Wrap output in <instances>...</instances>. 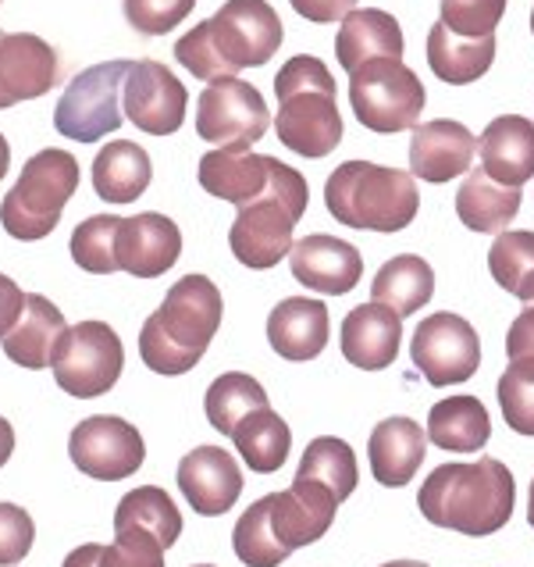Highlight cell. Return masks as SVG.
Segmentation results:
<instances>
[{"label": "cell", "instance_id": "obj_1", "mask_svg": "<svg viewBox=\"0 0 534 567\" xmlns=\"http://www.w3.org/2000/svg\"><path fill=\"white\" fill-rule=\"evenodd\" d=\"M285 40V25L268 0H224L207 22L175 43V58L197 79H235L268 64Z\"/></svg>", "mask_w": 534, "mask_h": 567}, {"label": "cell", "instance_id": "obj_2", "mask_svg": "<svg viewBox=\"0 0 534 567\" xmlns=\"http://www.w3.org/2000/svg\"><path fill=\"white\" fill-rule=\"evenodd\" d=\"M516 504V485L503 461L481 457L478 464H442L425 478L417 496L420 514L434 528L460 536H495L506 528Z\"/></svg>", "mask_w": 534, "mask_h": 567}, {"label": "cell", "instance_id": "obj_3", "mask_svg": "<svg viewBox=\"0 0 534 567\" xmlns=\"http://www.w3.org/2000/svg\"><path fill=\"white\" fill-rule=\"evenodd\" d=\"M224 300L221 289L207 275H182L165 303L143 321L139 358L157 375H186L210 347V339L221 329Z\"/></svg>", "mask_w": 534, "mask_h": 567}, {"label": "cell", "instance_id": "obj_4", "mask_svg": "<svg viewBox=\"0 0 534 567\" xmlns=\"http://www.w3.org/2000/svg\"><path fill=\"white\" fill-rule=\"evenodd\" d=\"M328 215L356 233H402L417 218V183L410 172L346 161L325 183Z\"/></svg>", "mask_w": 534, "mask_h": 567}, {"label": "cell", "instance_id": "obj_5", "mask_svg": "<svg viewBox=\"0 0 534 567\" xmlns=\"http://www.w3.org/2000/svg\"><path fill=\"white\" fill-rule=\"evenodd\" d=\"M306 200H311V186L296 172L274 157L271 186L264 197L239 207V215L229 229V247L239 265L268 271L293 254V229L306 215Z\"/></svg>", "mask_w": 534, "mask_h": 567}, {"label": "cell", "instance_id": "obj_6", "mask_svg": "<svg viewBox=\"0 0 534 567\" xmlns=\"http://www.w3.org/2000/svg\"><path fill=\"white\" fill-rule=\"evenodd\" d=\"M78 189V161L61 151H40L25 161L19 183L0 204V225L11 239L36 243L46 239L64 215V204L75 197Z\"/></svg>", "mask_w": 534, "mask_h": 567}, {"label": "cell", "instance_id": "obj_7", "mask_svg": "<svg viewBox=\"0 0 534 567\" xmlns=\"http://www.w3.org/2000/svg\"><path fill=\"white\" fill-rule=\"evenodd\" d=\"M349 104L353 115L370 133H407L425 115L428 93L413 69L402 61H370L349 72Z\"/></svg>", "mask_w": 534, "mask_h": 567}, {"label": "cell", "instance_id": "obj_8", "mask_svg": "<svg viewBox=\"0 0 534 567\" xmlns=\"http://www.w3.org/2000/svg\"><path fill=\"white\" fill-rule=\"evenodd\" d=\"M133 61H101L93 69L78 72L64 86L61 101L54 107V128L64 140L75 143H101L104 136L118 133L125 122L122 111V86Z\"/></svg>", "mask_w": 534, "mask_h": 567}, {"label": "cell", "instance_id": "obj_9", "mask_svg": "<svg viewBox=\"0 0 534 567\" xmlns=\"http://www.w3.org/2000/svg\"><path fill=\"white\" fill-rule=\"evenodd\" d=\"M54 382L75 400H96L115 389L125 368V347L107 321H78L54 353Z\"/></svg>", "mask_w": 534, "mask_h": 567}, {"label": "cell", "instance_id": "obj_10", "mask_svg": "<svg viewBox=\"0 0 534 567\" xmlns=\"http://www.w3.org/2000/svg\"><path fill=\"white\" fill-rule=\"evenodd\" d=\"M271 115L256 86L242 79H214L197 101V133L214 151H250L268 133Z\"/></svg>", "mask_w": 534, "mask_h": 567}, {"label": "cell", "instance_id": "obj_11", "mask_svg": "<svg viewBox=\"0 0 534 567\" xmlns=\"http://www.w3.org/2000/svg\"><path fill=\"white\" fill-rule=\"evenodd\" d=\"M410 358L431 385H460L481 364V339L467 318L439 311L420 318V326L413 329Z\"/></svg>", "mask_w": 534, "mask_h": 567}, {"label": "cell", "instance_id": "obj_12", "mask_svg": "<svg viewBox=\"0 0 534 567\" xmlns=\"http://www.w3.org/2000/svg\"><path fill=\"white\" fill-rule=\"evenodd\" d=\"M69 457L83 475L96 482H122L136 475L147 457L139 429L115 414H93L78 421L69 440Z\"/></svg>", "mask_w": 534, "mask_h": 567}, {"label": "cell", "instance_id": "obj_13", "mask_svg": "<svg viewBox=\"0 0 534 567\" xmlns=\"http://www.w3.org/2000/svg\"><path fill=\"white\" fill-rule=\"evenodd\" d=\"M189 93L160 61H133L122 86V111L150 136H171L182 128Z\"/></svg>", "mask_w": 534, "mask_h": 567}, {"label": "cell", "instance_id": "obj_14", "mask_svg": "<svg viewBox=\"0 0 534 567\" xmlns=\"http://www.w3.org/2000/svg\"><path fill=\"white\" fill-rule=\"evenodd\" d=\"M274 133H279V143H285L300 157H328L343 140L335 86H314L282 96Z\"/></svg>", "mask_w": 534, "mask_h": 567}, {"label": "cell", "instance_id": "obj_15", "mask_svg": "<svg viewBox=\"0 0 534 567\" xmlns=\"http://www.w3.org/2000/svg\"><path fill=\"white\" fill-rule=\"evenodd\" d=\"M57 83L54 47L32 32H0V111L36 101Z\"/></svg>", "mask_w": 534, "mask_h": 567}, {"label": "cell", "instance_id": "obj_16", "mask_svg": "<svg viewBox=\"0 0 534 567\" xmlns=\"http://www.w3.org/2000/svg\"><path fill=\"white\" fill-rule=\"evenodd\" d=\"M335 511H338L335 493L314 478L296 475L285 493H271V525L289 554L325 539V532L335 522Z\"/></svg>", "mask_w": 534, "mask_h": 567}, {"label": "cell", "instance_id": "obj_17", "mask_svg": "<svg viewBox=\"0 0 534 567\" xmlns=\"http://www.w3.org/2000/svg\"><path fill=\"white\" fill-rule=\"evenodd\" d=\"M178 489H182V496L197 514L221 517L242 496V472L229 450L197 446L178 464Z\"/></svg>", "mask_w": 534, "mask_h": 567}, {"label": "cell", "instance_id": "obj_18", "mask_svg": "<svg viewBox=\"0 0 534 567\" xmlns=\"http://www.w3.org/2000/svg\"><path fill=\"white\" fill-rule=\"evenodd\" d=\"M289 268H293V275L306 289H317V293H328V297H343L349 289L360 286L364 257L346 239L314 233V236H303L293 247V254H289Z\"/></svg>", "mask_w": 534, "mask_h": 567}, {"label": "cell", "instance_id": "obj_19", "mask_svg": "<svg viewBox=\"0 0 534 567\" xmlns=\"http://www.w3.org/2000/svg\"><path fill=\"white\" fill-rule=\"evenodd\" d=\"M478 154V136L463 122L434 118L413 128L410 136V175L425 183H449L471 172Z\"/></svg>", "mask_w": 534, "mask_h": 567}, {"label": "cell", "instance_id": "obj_20", "mask_svg": "<svg viewBox=\"0 0 534 567\" xmlns=\"http://www.w3.org/2000/svg\"><path fill=\"white\" fill-rule=\"evenodd\" d=\"M182 254L178 225L157 210H143L136 218H122L118 229V268L136 279H157Z\"/></svg>", "mask_w": 534, "mask_h": 567}, {"label": "cell", "instance_id": "obj_21", "mask_svg": "<svg viewBox=\"0 0 534 567\" xmlns=\"http://www.w3.org/2000/svg\"><path fill=\"white\" fill-rule=\"evenodd\" d=\"M425 457H428V432L413 417H385L367 440L370 475L385 489L410 485Z\"/></svg>", "mask_w": 534, "mask_h": 567}, {"label": "cell", "instance_id": "obj_22", "mask_svg": "<svg viewBox=\"0 0 534 567\" xmlns=\"http://www.w3.org/2000/svg\"><path fill=\"white\" fill-rule=\"evenodd\" d=\"M328 307L311 297H289L268 315V343L285 361H314L328 347Z\"/></svg>", "mask_w": 534, "mask_h": 567}, {"label": "cell", "instance_id": "obj_23", "mask_svg": "<svg viewBox=\"0 0 534 567\" xmlns=\"http://www.w3.org/2000/svg\"><path fill=\"white\" fill-rule=\"evenodd\" d=\"M402 343V318L396 311H388L381 303H360L353 307L343 321V358L353 368L364 371H381L396 361Z\"/></svg>", "mask_w": 534, "mask_h": 567}, {"label": "cell", "instance_id": "obj_24", "mask_svg": "<svg viewBox=\"0 0 534 567\" xmlns=\"http://www.w3.org/2000/svg\"><path fill=\"white\" fill-rule=\"evenodd\" d=\"M274 157L253 151H210L200 157L197 179L218 200H229L235 207H247L256 197H264L271 186Z\"/></svg>", "mask_w": 534, "mask_h": 567}, {"label": "cell", "instance_id": "obj_25", "mask_svg": "<svg viewBox=\"0 0 534 567\" xmlns=\"http://www.w3.org/2000/svg\"><path fill=\"white\" fill-rule=\"evenodd\" d=\"M481 168L495 183L521 189L534 179V122L524 115H499L478 140Z\"/></svg>", "mask_w": 534, "mask_h": 567}, {"label": "cell", "instance_id": "obj_26", "mask_svg": "<svg viewBox=\"0 0 534 567\" xmlns=\"http://www.w3.org/2000/svg\"><path fill=\"white\" fill-rule=\"evenodd\" d=\"M335 58L346 72L364 69L370 61H402V29L381 8H356L349 11L335 37Z\"/></svg>", "mask_w": 534, "mask_h": 567}, {"label": "cell", "instance_id": "obj_27", "mask_svg": "<svg viewBox=\"0 0 534 567\" xmlns=\"http://www.w3.org/2000/svg\"><path fill=\"white\" fill-rule=\"evenodd\" d=\"M64 332H69V326H64V315L57 307L40 293H29L14 329L4 336V353H8V361L22 364L29 371L51 368Z\"/></svg>", "mask_w": 534, "mask_h": 567}, {"label": "cell", "instance_id": "obj_28", "mask_svg": "<svg viewBox=\"0 0 534 567\" xmlns=\"http://www.w3.org/2000/svg\"><path fill=\"white\" fill-rule=\"evenodd\" d=\"M150 154L133 140H115L93 157V189L107 204H133L150 189Z\"/></svg>", "mask_w": 534, "mask_h": 567}, {"label": "cell", "instance_id": "obj_29", "mask_svg": "<svg viewBox=\"0 0 534 567\" xmlns=\"http://www.w3.org/2000/svg\"><path fill=\"white\" fill-rule=\"evenodd\" d=\"M521 189L495 183L489 172H467L457 189V218L471 233H506L510 221L521 215Z\"/></svg>", "mask_w": 534, "mask_h": 567}, {"label": "cell", "instance_id": "obj_30", "mask_svg": "<svg viewBox=\"0 0 534 567\" xmlns=\"http://www.w3.org/2000/svg\"><path fill=\"white\" fill-rule=\"evenodd\" d=\"M495 61V37H457L449 25L434 22L428 32V64L431 72L449 86H467L492 69Z\"/></svg>", "mask_w": 534, "mask_h": 567}, {"label": "cell", "instance_id": "obj_31", "mask_svg": "<svg viewBox=\"0 0 534 567\" xmlns=\"http://www.w3.org/2000/svg\"><path fill=\"white\" fill-rule=\"evenodd\" d=\"M428 440L449 453H478L492 440V417L478 396L439 400L428 414Z\"/></svg>", "mask_w": 534, "mask_h": 567}, {"label": "cell", "instance_id": "obj_32", "mask_svg": "<svg viewBox=\"0 0 534 567\" xmlns=\"http://www.w3.org/2000/svg\"><path fill=\"white\" fill-rule=\"evenodd\" d=\"M434 293V271L425 257L417 254H399L392 261H385L370 282V297L375 303L396 311L399 318L417 315Z\"/></svg>", "mask_w": 534, "mask_h": 567}, {"label": "cell", "instance_id": "obj_33", "mask_svg": "<svg viewBox=\"0 0 534 567\" xmlns=\"http://www.w3.org/2000/svg\"><path fill=\"white\" fill-rule=\"evenodd\" d=\"M232 443L239 450V457L250 464V472L271 475L279 472L289 450H293V429L271 408H256L232 429Z\"/></svg>", "mask_w": 534, "mask_h": 567}, {"label": "cell", "instance_id": "obj_34", "mask_svg": "<svg viewBox=\"0 0 534 567\" xmlns=\"http://www.w3.org/2000/svg\"><path fill=\"white\" fill-rule=\"evenodd\" d=\"M125 528H147L168 549L182 536V514H178L175 499L160 485H139V489L122 496V504L115 511V532Z\"/></svg>", "mask_w": 534, "mask_h": 567}, {"label": "cell", "instance_id": "obj_35", "mask_svg": "<svg viewBox=\"0 0 534 567\" xmlns=\"http://www.w3.org/2000/svg\"><path fill=\"white\" fill-rule=\"evenodd\" d=\"M296 475L328 485L338 504H343V499H349L356 493L360 467H356V453L346 440H338V435H317V440L306 443Z\"/></svg>", "mask_w": 534, "mask_h": 567}, {"label": "cell", "instance_id": "obj_36", "mask_svg": "<svg viewBox=\"0 0 534 567\" xmlns=\"http://www.w3.org/2000/svg\"><path fill=\"white\" fill-rule=\"evenodd\" d=\"M256 408H268V393L253 375H247V371H224L221 379L210 382L207 400H203L210 429L221 435H232L239 421Z\"/></svg>", "mask_w": 534, "mask_h": 567}, {"label": "cell", "instance_id": "obj_37", "mask_svg": "<svg viewBox=\"0 0 534 567\" xmlns=\"http://www.w3.org/2000/svg\"><path fill=\"white\" fill-rule=\"evenodd\" d=\"M235 557L247 567H279L289 560V549L282 546L279 532L271 525V496L250 504V511L235 522L232 532Z\"/></svg>", "mask_w": 534, "mask_h": 567}, {"label": "cell", "instance_id": "obj_38", "mask_svg": "<svg viewBox=\"0 0 534 567\" xmlns=\"http://www.w3.org/2000/svg\"><path fill=\"white\" fill-rule=\"evenodd\" d=\"M118 215H93L83 225H75L72 233V257L75 265L90 275H111L118 268Z\"/></svg>", "mask_w": 534, "mask_h": 567}, {"label": "cell", "instance_id": "obj_39", "mask_svg": "<svg viewBox=\"0 0 534 567\" xmlns=\"http://www.w3.org/2000/svg\"><path fill=\"white\" fill-rule=\"evenodd\" d=\"M489 271L506 293H521V286L534 275V233L506 229L499 233L489 250Z\"/></svg>", "mask_w": 534, "mask_h": 567}, {"label": "cell", "instance_id": "obj_40", "mask_svg": "<svg viewBox=\"0 0 534 567\" xmlns=\"http://www.w3.org/2000/svg\"><path fill=\"white\" fill-rule=\"evenodd\" d=\"M499 411L506 417V429L534 435V361H510L499 379Z\"/></svg>", "mask_w": 534, "mask_h": 567}, {"label": "cell", "instance_id": "obj_41", "mask_svg": "<svg viewBox=\"0 0 534 567\" xmlns=\"http://www.w3.org/2000/svg\"><path fill=\"white\" fill-rule=\"evenodd\" d=\"M442 25H449L457 37H495L499 22L506 14V0H439Z\"/></svg>", "mask_w": 534, "mask_h": 567}, {"label": "cell", "instance_id": "obj_42", "mask_svg": "<svg viewBox=\"0 0 534 567\" xmlns=\"http://www.w3.org/2000/svg\"><path fill=\"white\" fill-rule=\"evenodd\" d=\"M125 19L143 37H168L171 29L182 25L197 0H122Z\"/></svg>", "mask_w": 534, "mask_h": 567}, {"label": "cell", "instance_id": "obj_43", "mask_svg": "<svg viewBox=\"0 0 534 567\" xmlns=\"http://www.w3.org/2000/svg\"><path fill=\"white\" fill-rule=\"evenodd\" d=\"M101 567H165V546L147 528H125L101 549Z\"/></svg>", "mask_w": 534, "mask_h": 567}, {"label": "cell", "instance_id": "obj_44", "mask_svg": "<svg viewBox=\"0 0 534 567\" xmlns=\"http://www.w3.org/2000/svg\"><path fill=\"white\" fill-rule=\"evenodd\" d=\"M36 525L19 504H0V567H14L29 557Z\"/></svg>", "mask_w": 534, "mask_h": 567}, {"label": "cell", "instance_id": "obj_45", "mask_svg": "<svg viewBox=\"0 0 534 567\" xmlns=\"http://www.w3.org/2000/svg\"><path fill=\"white\" fill-rule=\"evenodd\" d=\"M506 353L510 361H534V303H524V311L513 318L510 336H506Z\"/></svg>", "mask_w": 534, "mask_h": 567}, {"label": "cell", "instance_id": "obj_46", "mask_svg": "<svg viewBox=\"0 0 534 567\" xmlns=\"http://www.w3.org/2000/svg\"><path fill=\"white\" fill-rule=\"evenodd\" d=\"M296 8V14H303L306 22L317 25H332L343 22L349 11H356V0H289Z\"/></svg>", "mask_w": 534, "mask_h": 567}, {"label": "cell", "instance_id": "obj_47", "mask_svg": "<svg viewBox=\"0 0 534 567\" xmlns=\"http://www.w3.org/2000/svg\"><path fill=\"white\" fill-rule=\"evenodd\" d=\"M22 307H25V293L8 279V275H0V339H4L14 329V321H19Z\"/></svg>", "mask_w": 534, "mask_h": 567}, {"label": "cell", "instance_id": "obj_48", "mask_svg": "<svg viewBox=\"0 0 534 567\" xmlns=\"http://www.w3.org/2000/svg\"><path fill=\"white\" fill-rule=\"evenodd\" d=\"M101 549H104V546H96V543L78 546V549H72L69 557H64L61 567H101Z\"/></svg>", "mask_w": 534, "mask_h": 567}, {"label": "cell", "instance_id": "obj_49", "mask_svg": "<svg viewBox=\"0 0 534 567\" xmlns=\"http://www.w3.org/2000/svg\"><path fill=\"white\" fill-rule=\"evenodd\" d=\"M11 453H14V429L8 425L4 417H0V467L8 464Z\"/></svg>", "mask_w": 534, "mask_h": 567}, {"label": "cell", "instance_id": "obj_50", "mask_svg": "<svg viewBox=\"0 0 534 567\" xmlns=\"http://www.w3.org/2000/svg\"><path fill=\"white\" fill-rule=\"evenodd\" d=\"M8 168H11V147H8V140L0 136V179L8 175Z\"/></svg>", "mask_w": 534, "mask_h": 567}, {"label": "cell", "instance_id": "obj_51", "mask_svg": "<svg viewBox=\"0 0 534 567\" xmlns=\"http://www.w3.org/2000/svg\"><path fill=\"white\" fill-rule=\"evenodd\" d=\"M516 300H524V303H534V275L521 286V293H516Z\"/></svg>", "mask_w": 534, "mask_h": 567}, {"label": "cell", "instance_id": "obj_52", "mask_svg": "<svg viewBox=\"0 0 534 567\" xmlns=\"http://www.w3.org/2000/svg\"><path fill=\"white\" fill-rule=\"evenodd\" d=\"M527 525L534 528V478H531V499H527Z\"/></svg>", "mask_w": 534, "mask_h": 567}, {"label": "cell", "instance_id": "obj_53", "mask_svg": "<svg viewBox=\"0 0 534 567\" xmlns=\"http://www.w3.org/2000/svg\"><path fill=\"white\" fill-rule=\"evenodd\" d=\"M381 567H428V564H420V560H392V564H381Z\"/></svg>", "mask_w": 534, "mask_h": 567}, {"label": "cell", "instance_id": "obj_54", "mask_svg": "<svg viewBox=\"0 0 534 567\" xmlns=\"http://www.w3.org/2000/svg\"><path fill=\"white\" fill-rule=\"evenodd\" d=\"M531 32H534V8H531Z\"/></svg>", "mask_w": 534, "mask_h": 567}, {"label": "cell", "instance_id": "obj_55", "mask_svg": "<svg viewBox=\"0 0 534 567\" xmlns=\"http://www.w3.org/2000/svg\"><path fill=\"white\" fill-rule=\"evenodd\" d=\"M192 567H214V564H192Z\"/></svg>", "mask_w": 534, "mask_h": 567}]
</instances>
